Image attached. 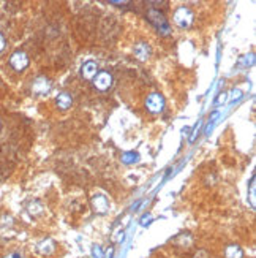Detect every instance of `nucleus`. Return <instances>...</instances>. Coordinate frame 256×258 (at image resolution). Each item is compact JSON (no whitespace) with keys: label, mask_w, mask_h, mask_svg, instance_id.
Wrapping results in <instances>:
<instances>
[{"label":"nucleus","mask_w":256,"mask_h":258,"mask_svg":"<svg viewBox=\"0 0 256 258\" xmlns=\"http://www.w3.org/2000/svg\"><path fill=\"white\" fill-rule=\"evenodd\" d=\"M138 159H140V156H138L136 152L122 154V161H123V163H135V161H138Z\"/></svg>","instance_id":"obj_16"},{"label":"nucleus","mask_w":256,"mask_h":258,"mask_svg":"<svg viewBox=\"0 0 256 258\" xmlns=\"http://www.w3.org/2000/svg\"><path fill=\"white\" fill-rule=\"evenodd\" d=\"M10 65L16 71H23L28 67V56L24 51H16V53H13L10 57Z\"/></svg>","instance_id":"obj_5"},{"label":"nucleus","mask_w":256,"mask_h":258,"mask_svg":"<svg viewBox=\"0 0 256 258\" xmlns=\"http://www.w3.org/2000/svg\"><path fill=\"white\" fill-rule=\"evenodd\" d=\"M5 258H24L21 254H16V252H13V254H10V255H6Z\"/></svg>","instance_id":"obj_20"},{"label":"nucleus","mask_w":256,"mask_h":258,"mask_svg":"<svg viewBox=\"0 0 256 258\" xmlns=\"http://www.w3.org/2000/svg\"><path fill=\"white\" fill-rule=\"evenodd\" d=\"M147 18H149L150 23H152L153 26H155L162 33H165V35L170 33V26H168V21H166V18H165V14L160 13V10H155V8L149 10Z\"/></svg>","instance_id":"obj_2"},{"label":"nucleus","mask_w":256,"mask_h":258,"mask_svg":"<svg viewBox=\"0 0 256 258\" xmlns=\"http://www.w3.org/2000/svg\"><path fill=\"white\" fill-rule=\"evenodd\" d=\"M147 220H150V216H145V217H142V222H141V224H142V225H145V224H149V222H147Z\"/></svg>","instance_id":"obj_21"},{"label":"nucleus","mask_w":256,"mask_h":258,"mask_svg":"<svg viewBox=\"0 0 256 258\" xmlns=\"http://www.w3.org/2000/svg\"><path fill=\"white\" fill-rule=\"evenodd\" d=\"M27 211H28V214L30 216H40V214L43 212V204L40 203V201H32L30 204L27 206Z\"/></svg>","instance_id":"obj_14"},{"label":"nucleus","mask_w":256,"mask_h":258,"mask_svg":"<svg viewBox=\"0 0 256 258\" xmlns=\"http://www.w3.org/2000/svg\"><path fill=\"white\" fill-rule=\"evenodd\" d=\"M93 87L100 92H106L113 86V75L109 71H98L97 76L92 79Z\"/></svg>","instance_id":"obj_3"},{"label":"nucleus","mask_w":256,"mask_h":258,"mask_svg":"<svg viewBox=\"0 0 256 258\" xmlns=\"http://www.w3.org/2000/svg\"><path fill=\"white\" fill-rule=\"evenodd\" d=\"M109 3H111V5H128L130 2H119V0H111V2H109Z\"/></svg>","instance_id":"obj_19"},{"label":"nucleus","mask_w":256,"mask_h":258,"mask_svg":"<svg viewBox=\"0 0 256 258\" xmlns=\"http://www.w3.org/2000/svg\"><path fill=\"white\" fill-rule=\"evenodd\" d=\"M193 19H195L193 13L190 8H187V6H179L174 13V23L180 29H188L193 24Z\"/></svg>","instance_id":"obj_1"},{"label":"nucleus","mask_w":256,"mask_h":258,"mask_svg":"<svg viewBox=\"0 0 256 258\" xmlns=\"http://www.w3.org/2000/svg\"><path fill=\"white\" fill-rule=\"evenodd\" d=\"M51 87H53V84L46 76H38L32 83V92L36 95H45L51 91Z\"/></svg>","instance_id":"obj_7"},{"label":"nucleus","mask_w":256,"mask_h":258,"mask_svg":"<svg viewBox=\"0 0 256 258\" xmlns=\"http://www.w3.org/2000/svg\"><path fill=\"white\" fill-rule=\"evenodd\" d=\"M5 46H6V41H5V36L0 33V53L5 49Z\"/></svg>","instance_id":"obj_18"},{"label":"nucleus","mask_w":256,"mask_h":258,"mask_svg":"<svg viewBox=\"0 0 256 258\" xmlns=\"http://www.w3.org/2000/svg\"><path fill=\"white\" fill-rule=\"evenodd\" d=\"M122 238H123V228H122V225L114 226V230L111 233V241L113 242H120Z\"/></svg>","instance_id":"obj_15"},{"label":"nucleus","mask_w":256,"mask_h":258,"mask_svg":"<svg viewBox=\"0 0 256 258\" xmlns=\"http://www.w3.org/2000/svg\"><path fill=\"white\" fill-rule=\"evenodd\" d=\"M248 203L255 209L256 208V176L253 174L250 179V186H248Z\"/></svg>","instance_id":"obj_13"},{"label":"nucleus","mask_w":256,"mask_h":258,"mask_svg":"<svg viewBox=\"0 0 256 258\" xmlns=\"http://www.w3.org/2000/svg\"><path fill=\"white\" fill-rule=\"evenodd\" d=\"M90 204H92V209L100 214V216H103V214L108 212L109 209V203H108V198L103 195V194H95L92 196V200H90Z\"/></svg>","instance_id":"obj_6"},{"label":"nucleus","mask_w":256,"mask_h":258,"mask_svg":"<svg viewBox=\"0 0 256 258\" xmlns=\"http://www.w3.org/2000/svg\"><path fill=\"white\" fill-rule=\"evenodd\" d=\"M92 254H93V257H97V258H103V252H101V247L100 246H93Z\"/></svg>","instance_id":"obj_17"},{"label":"nucleus","mask_w":256,"mask_h":258,"mask_svg":"<svg viewBox=\"0 0 256 258\" xmlns=\"http://www.w3.org/2000/svg\"><path fill=\"white\" fill-rule=\"evenodd\" d=\"M225 257L226 258H244V250L237 244H229L225 249Z\"/></svg>","instance_id":"obj_11"},{"label":"nucleus","mask_w":256,"mask_h":258,"mask_svg":"<svg viewBox=\"0 0 256 258\" xmlns=\"http://www.w3.org/2000/svg\"><path fill=\"white\" fill-rule=\"evenodd\" d=\"M71 103H73V98H71V95L67 94V92L58 94L57 98H56V105H57L58 109H62V111H67L68 108H71Z\"/></svg>","instance_id":"obj_9"},{"label":"nucleus","mask_w":256,"mask_h":258,"mask_svg":"<svg viewBox=\"0 0 256 258\" xmlns=\"http://www.w3.org/2000/svg\"><path fill=\"white\" fill-rule=\"evenodd\" d=\"M97 73H98V67H97V64L92 62V61L85 62L83 65V68H81V75L85 79H93L95 76H97Z\"/></svg>","instance_id":"obj_10"},{"label":"nucleus","mask_w":256,"mask_h":258,"mask_svg":"<svg viewBox=\"0 0 256 258\" xmlns=\"http://www.w3.org/2000/svg\"><path fill=\"white\" fill-rule=\"evenodd\" d=\"M145 108H147L149 113H153V114H158L163 111L165 108V98L163 95L160 94H150L147 100H145Z\"/></svg>","instance_id":"obj_4"},{"label":"nucleus","mask_w":256,"mask_h":258,"mask_svg":"<svg viewBox=\"0 0 256 258\" xmlns=\"http://www.w3.org/2000/svg\"><path fill=\"white\" fill-rule=\"evenodd\" d=\"M226 100V94H222V97L218 98V103H222V101H225Z\"/></svg>","instance_id":"obj_22"},{"label":"nucleus","mask_w":256,"mask_h":258,"mask_svg":"<svg viewBox=\"0 0 256 258\" xmlns=\"http://www.w3.org/2000/svg\"><path fill=\"white\" fill-rule=\"evenodd\" d=\"M135 56L140 59V61H145L150 56V48L145 45V43H138L135 46Z\"/></svg>","instance_id":"obj_12"},{"label":"nucleus","mask_w":256,"mask_h":258,"mask_svg":"<svg viewBox=\"0 0 256 258\" xmlns=\"http://www.w3.org/2000/svg\"><path fill=\"white\" fill-rule=\"evenodd\" d=\"M56 250V244H54V241L53 239H43L41 242H38L36 244V252H38L40 255L43 257H46V255H51Z\"/></svg>","instance_id":"obj_8"}]
</instances>
